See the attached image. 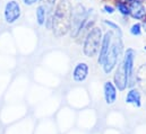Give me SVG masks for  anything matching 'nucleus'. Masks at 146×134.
Masks as SVG:
<instances>
[{
	"label": "nucleus",
	"instance_id": "nucleus-11",
	"mask_svg": "<svg viewBox=\"0 0 146 134\" xmlns=\"http://www.w3.org/2000/svg\"><path fill=\"white\" fill-rule=\"evenodd\" d=\"M129 16L136 20H144L146 18V9L144 3H128Z\"/></svg>",
	"mask_w": 146,
	"mask_h": 134
},
{
	"label": "nucleus",
	"instance_id": "nucleus-9",
	"mask_svg": "<svg viewBox=\"0 0 146 134\" xmlns=\"http://www.w3.org/2000/svg\"><path fill=\"white\" fill-rule=\"evenodd\" d=\"M90 72V68L86 62H78L73 70V79L76 82H82L84 81Z\"/></svg>",
	"mask_w": 146,
	"mask_h": 134
},
{
	"label": "nucleus",
	"instance_id": "nucleus-6",
	"mask_svg": "<svg viewBox=\"0 0 146 134\" xmlns=\"http://www.w3.org/2000/svg\"><path fill=\"white\" fill-rule=\"evenodd\" d=\"M113 85L115 86L117 90H120V91H123L128 87L127 73H126V70H125V66L122 63V60L117 64V67L114 69Z\"/></svg>",
	"mask_w": 146,
	"mask_h": 134
},
{
	"label": "nucleus",
	"instance_id": "nucleus-20",
	"mask_svg": "<svg viewBox=\"0 0 146 134\" xmlns=\"http://www.w3.org/2000/svg\"><path fill=\"white\" fill-rule=\"evenodd\" d=\"M144 6H145V9H146V1H145V5H144ZM145 19H146V18H145Z\"/></svg>",
	"mask_w": 146,
	"mask_h": 134
},
{
	"label": "nucleus",
	"instance_id": "nucleus-10",
	"mask_svg": "<svg viewBox=\"0 0 146 134\" xmlns=\"http://www.w3.org/2000/svg\"><path fill=\"white\" fill-rule=\"evenodd\" d=\"M103 95H104V99L108 105H112L117 101V88L113 85L112 81H106L103 85Z\"/></svg>",
	"mask_w": 146,
	"mask_h": 134
},
{
	"label": "nucleus",
	"instance_id": "nucleus-3",
	"mask_svg": "<svg viewBox=\"0 0 146 134\" xmlns=\"http://www.w3.org/2000/svg\"><path fill=\"white\" fill-rule=\"evenodd\" d=\"M103 34L104 33L100 26H94L85 35L83 42V52L87 58H94L99 54Z\"/></svg>",
	"mask_w": 146,
	"mask_h": 134
},
{
	"label": "nucleus",
	"instance_id": "nucleus-21",
	"mask_svg": "<svg viewBox=\"0 0 146 134\" xmlns=\"http://www.w3.org/2000/svg\"><path fill=\"white\" fill-rule=\"evenodd\" d=\"M144 50H146V46H144Z\"/></svg>",
	"mask_w": 146,
	"mask_h": 134
},
{
	"label": "nucleus",
	"instance_id": "nucleus-13",
	"mask_svg": "<svg viewBox=\"0 0 146 134\" xmlns=\"http://www.w3.org/2000/svg\"><path fill=\"white\" fill-rule=\"evenodd\" d=\"M115 10L119 11V14L123 17L129 16V5L126 1H121V0H115V5H114Z\"/></svg>",
	"mask_w": 146,
	"mask_h": 134
},
{
	"label": "nucleus",
	"instance_id": "nucleus-16",
	"mask_svg": "<svg viewBox=\"0 0 146 134\" xmlns=\"http://www.w3.org/2000/svg\"><path fill=\"white\" fill-rule=\"evenodd\" d=\"M129 33L131 34L133 36H141L143 34L142 23H134L129 28Z\"/></svg>",
	"mask_w": 146,
	"mask_h": 134
},
{
	"label": "nucleus",
	"instance_id": "nucleus-7",
	"mask_svg": "<svg viewBox=\"0 0 146 134\" xmlns=\"http://www.w3.org/2000/svg\"><path fill=\"white\" fill-rule=\"evenodd\" d=\"M114 35H115L114 32H112L111 30H108L106 33L103 34L102 43H101L100 51H99V54H98V63L100 66H102L104 60H106V56H107V54L109 52V49L111 46V43H112V39H113Z\"/></svg>",
	"mask_w": 146,
	"mask_h": 134
},
{
	"label": "nucleus",
	"instance_id": "nucleus-19",
	"mask_svg": "<svg viewBox=\"0 0 146 134\" xmlns=\"http://www.w3.org/2000/svg\"><path fill=\"white\" fill-rule=\"evenodd\" d=\"M23 1H24V3H25V5H29V6H31V5L35 3L37 0H23Z\"/></svg>",
	"mask_w": 146,
	"mask_h": 134
},
{
	"label": "nucleus",
	"instance_id": "nucleus-5",
	"mask_svg": "<svg viewBox=\"0 0 146 134\" xmlns=\"http://www.w3.org/2000/svg\"><path fill=\"white\" fill-rule=\"evenodd\" d=\"M135 59H136V51L131 47L125 50L122 55V63L125 66V70L127 73L128 79V87L134 88L136 83V70H135Z\"/></svg>",
	"mask_w": 146,
	"mask_h": 134
},
{
	"label": "nucleus",
	"instance_id": "nucleus-14",
	"mask_svg": "<svg viewBox=\"0 0 146 134\" xmlns=\"http://www.w3.org/2000/svg\"><path fill=\"white\" fill-rule=\"evenodd\" d=\"M46 19V10L43 6H38L36 8V22L38 25H44Z\"/></svg>",
	"mask_w": 146,
	"mask_h": 134
},
{
	"label": "nucleus",
	"instance_id": "nucleus-8",
	"mask_svg": "<svg viewBox=\"0 0 146 134\" xmlns=\"http://www.w3.org/2000/svg\"><path fill=\"white\" fill-rule=\"evenodd\" d=\"M21 17V6L17 1L11 0L6 3L5 7V19L7 23L13 24Z\"/></svg>",
	"mask_w": 146,
	"mask_h": 134
},
{
	"label": "nucleus",
	"instance_id": "nucleus-2",
	"mask_svg": "<svg viewBox=\"0 0 146 134\" xmlns=\"http://www.w3.org/2000/svg\"><path fill=\"white\" fill-rule=\"evenodd\" d=\"M123 52H125V49H123L122 37L118 36V35H114L113 39H112V43H111V46L109 49V52H108V54L106 56V60L102 64L104 73L110 74L115 69L117 64L120 62V59L123 55Z\"/></svg>",
	"mask_w": 146,
	"mask_h": 134
},
{
	"label": "nucleus",
	"instance_id": "nucleus-18",
	"mask_svg": "<svg viewBox=\"0 0 146 134\" xmlns=\"http://www.w3.org/2000/svg\"><path fill=\"white\" fill-rule=\"evenodd\" d=\"M146 0H126L128 3H145Z\"/></svg>",
	"mask_w": 146,
	"mask_h": 134
},
{
	"label": "nucleus",
	"instance_id": "nucleus-1",
	"mask_svg": "<svg viewBox=\"0 0 146 134\" xmlns=\"http://www.w3.org/2000/svg\"><path fill=\"white\" fill-rule=\"evenodd\" d=\"M73 3L70 0H59L52 16V32L57 37L69 33L73 15Z\"/></svg>",
	"mask_w": 146,
	"mask_h": 134
},
{
	"label": "nucleus",
	"instance_id": "nucleus-15",
	"mask_svg": "<svg viewBox=\"0 0 146 134\" xmlns=\"http://www.w3.org/2000/svg\"><path fill=\"white\" fill-rule=\"evenodd\" d=\"M103 24L107 25V26L109 27V30H111L112 32H114L115 35L122 37V31H121V28H120V26H119L118 24H115L114 22L109 20V19H103Z\"/></svg>",
	"mask_w": 146,
	"mask_h": 134
},
{
	"label": "nucleus",
	"instance_id": "nucleus-12",
	"mask_svg": "<svg viewBox=\"0 0 146 134\" xmlns=\"http://www.w3.org/2000/svg\"><path fill=\"white\" fill-rule=\"evenodd\" d=\"M126 104L133 105L135 107H141L142 106V95L138 89L136 88H130L129 91L126 95Z\"/></svg>",
	"mask_w": 146,
	"mask_h": 134
},
{
	"label": "nucleus",
	"instance_id": "nucleus-22",
	"mask_svg": "<svg viewBox=\"0 0 146 134\" xmlns=\"http://www.w3.org/2000/svg\"><path fill=\"white\" fill-rule=\"evenodd\" d=\"M121 1H126V0H121Z\"/></svg>",
	"mask_w": 146,
	"mask_h": 134
},
{
	"label": "nucleus",
	"instance_id": "nucleus-17",
	"mask_svg": "<svg viewBox=\"0 0 146 134\" xmlns=\"http://www.w3.org/2000/svg\"><path fill=\"white\" fill-rule=\"evenodd\" d=\"M102 10H103V12H106V14H108V15H113L114 11H115V8H114V6L111 5V3H106V5H103Z\"/></svg>",
	"mask_w": 146,
	"mask_h": 134
},
{
	"label": "nucleus",
	"instance_id": "nucleus-4",
	"mask_svg": "<svg viewBox=\"0 0 146 134\" xmlns=\"http://www.w3.org/2000/svg\"><path fill=\"white\" fill-rule=\"evenodd\" d=\"M90 10L85 8L80 2H78L77 5H75L73 7V15H72V24H70V36L72 38H77L79 31L82 30L84 23L86 22L88 15H90Z\"/></svg>",
	"mask_w": 146,
	"mask_h": 134
}]
</instances>
